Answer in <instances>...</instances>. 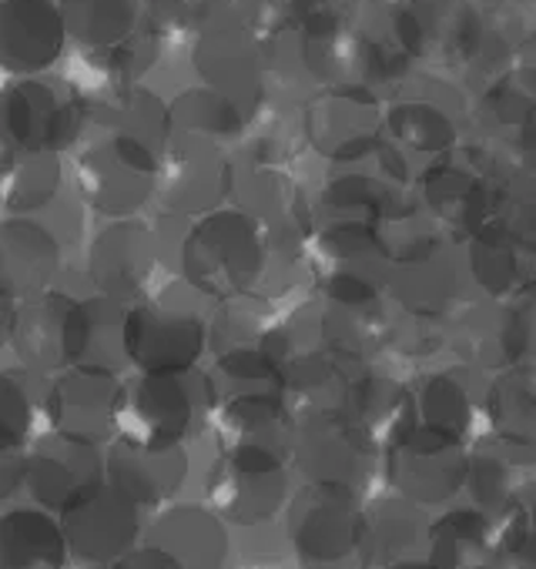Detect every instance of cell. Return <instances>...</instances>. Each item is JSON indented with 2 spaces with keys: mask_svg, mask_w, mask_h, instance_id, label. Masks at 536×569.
<instances>
[{
  "mask_svg": "<svg viewBox=\"0 0 536 569\" xmlns=\"http://www.w3.org/2000/svg\"><path fill=\"white\" fill-rule=\"evenodd\" d=\"M268 234L241 208H218L191 224L181 241L185 281L218 302L248 299L268 264Z\"/></svg>",
  "mask_w": 536,
  "mask_h": 569,
  "instance_id": "obj_1",
  "label": "cell"
},
{
  "mask_svg": "<svg viewBox=\"0 0 536 569\" xmlns=\"http://www.w3.org/2000/svg\"><path fill=\"white\" fill-rule=\"evenodd\" d=\"M161 154L138 138L91 128L75 154V184L95 211L125 221L158 194Z\"/></svg>",
  "mask_w": 536,
  "mask_h": 569,
  "instance_id": "obj_2",
  "label": "cell"
},
{
  "mask_svg": "<svg viewBox=\"0 0 536 569\" xmlns=\"http://www.w3.org/2000/svg\"><path fill=\"white\" fill-rule=\"evenodd\" d=\"M191 292V284H168L158 296L128 309L125 359H131L141 376L191 372L198 362L208 326Z\"/></svg>",
  "mask_w": 536,
  "mask_h": 569,
  "instance_id": "obj_3",
  "label": "cell"
},
{
  "mask_svg": "<svg viewBox=\"0 0 536 569\" xmlns=\"http://www.w3.org/2000/svg\"><path fill=\"white\" fill-rule=\"evenodd\" d=\"M208 409H218L211 379L195 372L141 376L125 386L118 429L121 439H131L138 446H185V439L195 436Z\"/></svg>",
  "mask_w": 536,
  "mask_h": 569,
  "instance_id": "obj_4",
  "label": "cell"
},
{
  "mask_svg": "<svg viewBox=\"0 0 536 569\" xmlns=\"http://www.w3.org/2000/svg\"><path fill=\"white\" fill-rule=\"evenodd\" d=\"M191 71L205 88L228 98L245 121L265 111V54L261 38L235 14V8L191 41Z\"/></svg>",
  "mask_w": 536,
  "mask_h": 569,
  "instance_id": "obj_5",
  "label": "cell"
},
{
  "mask_svg": "<svg viewBox=\"0 0 536 569\" xmlns=\"http://www.w3.org/2000/svg\"><path fill=\"white\" fill-rule=\"evenodd\" d=\"M88 101L71 84L21 78L4 94L8 148L24 154H58L85 138Z\"/></svg>",
  "mask_w": 536,
  "mask_h": 569,
  "instance_id": "obj_6",
  "label": "cell"
},
{
  "mask_svg": "<svg viewBox=\"0 0 536 569\" xmlns=\"http://www.w3.org/2000/svg\"><path fill=\"white\" fill-rule=\"evenodd\" d=\"M292 546L306 569H359L369 536L356 496L306 486L292 502Z\"/></svg>",
  "mask_w": 536,
  "mask_h": 569,
  "instance_id": "obj_7",
  "label": "cell"
},
{
  "mask_svg": "<svg viewBox=\"0 0 536 569\" xmlns=\"http://www.w3.org/2000/svg\"><path fill=\"white\" fill-rule=\"evenodd\" d=\"M386 469L403 499L413 506H436L466 489L469 456L463 452V442L413 422L393 432Z\"/></svg>",
  "mask_w": 536,
  "mask_h": 569,
  "instance_id": "obj_8",
  "label": "cell"
},
{
  "mask_svg": "<svg viewBox=\"0 0 536 569\" xmlns=\"http://www.w3.org/2000/svg\"><path fill=\"white\" fill-rule=\"evenodd\" d=\"M369 429L353 422L346 412H312L292 442L296 466L319 489L359 492L373 476V442Z\"/></svg>",
  "mask_w": 536,
  "mask_h": 569,
  "instance_id": "obj_9",
  "label": "cell"
},
{
  "mask_svg": "<svg viewBox=\"0 0 536 569\" xmlns=\"http://www.w3.org/2000/svg\"><path fill=\"white\" fill-rule=\"evenodd\" d=\"M141 506L128 499L118 486L101 482L95 492L78 499L61 512V529L75 559L88 566H118L135 552V539L141 529Z\"/></svg>",
  "mask_w": 536,
  "mask_h": 569,
  "instance_id": "obj_10",
  "label": "cell"
},
{
  "mask_svg": "<svg viewBox=\"0 0 536 569\" xmlns=\"http://www.w3.org/2000/svg\"><path fill=\"white\" fill-rule=\"evenodd\" d=\"M235 164L221 154L218 144L171 138L161 154L158 198L175 218H205L218 211V201L231 194Z\"/></svg>",
  "mask_w": 536,
  "mask_h": 569,
  "instance_id": "obj_11",
  "label": "cell"
},
{
  "mask_svg": "<svg viewBox=\"0 0 536 569\" xmlns=\"http://www.w3.org/2000/svg\"><path fill=\"white\" fill-rule=\"evenodd\" d=\"M302 134L329 161H359L379 148V108L373 94L359 88L312 94L302 108Z\"/></svg>",
  "mask_w": 536,
  "mask_h": 569,
  "instance_id": "obj_12",
  "label": "cell"
},
{
  "mask_svg": "<svg viewBox=\"0 0 536 569\" xmlns=\"http://www.w3.org/2000/svg\"><path fill=\"white\" fill-rule=\"evenodd\" d=\"M121 396L125 386H118L111 372L71 369L58 376L44 399L51 436L98 446L101 439L111 436V429H118Z\"/></svg>",
  "mask_w": 536,
  "mask_h": 569,
  "instance_id": "obj_13",
  "label": "cell"
},
{
  "mask_svg": "<svg viewBox=\"0 0 536 569\" xmlns=\"http://www.w3.org/2000/svg\"><path fill=\"white\" fill-rule=\"evenodd\" d=\"M108 466L88 442H75L64 436H48L24 459V486L38 509L64 512L88 492H95L105 479Z\"/></svg>",
  "mask_w": 536,
  "mask_h": 569,
  "instance_id": "obj_14",
  "label": "cell"
},
{
  "mask_svg": "<svg viewBox=\"0 0 536 569\" xmlns=\"http://www.w3.org/2000/svg\"><path fill=\"white\" fill-rule=\"evenodd\" d=\"M158 264V238L148 224L125 218L111 221L88 251V271L105 299L111 302H135L145 296Z\"/></svg>",
  "mask_w": 536,
  "mask_h": 569,
  "instance_id": "obj_15",
  "label": "cell"
},
{
  "mask_svg": "<svg viewBox=\"0 0 536 569\" xmlns=\"http://www.w3.org/2000/svg\"><path fill=\"white\" fill-rule=\"evenodd\" d=\"M4 21H0V58L4 71L14 78H38L64 54L68 24L58 0H4Z\"/></svg>",
  "mask_w": 536,
  "mask_h": 569,
  "instance_id": "obj_16",
  "label": "cell"
},
{
  "mask_svg": "<svg viewBox=\"0 0 536 569\" xmlns=\"http://www.w3.org/2000/svg\"><path fill=\"white\" fill-rule=\"evenodd\" d=\"M423 201L436 221L453 224L463 234H476L489 224L496 178L469 161H443L423 174Z\"/></svg>",
  "mask_w": 536,
  "mask_h": 569,
  "instance_id": "obj_17",
  "label": "cell"
},
{
  "mask_svg": "<svg viewBox=\"0 0 536 569\" xmlns=\"http://www.w3.org/2000/svg\"><path fill=\"white\" fill-rule=\"evenodd\" d=\"M105 466H108V482L145 509V506H161L188 482L191 456L188 446L151 449L131 439H118L108 449Z\"/></svg>",
  "mask_w": 536,
  "mask_h": 569,
  "instance_id": "obj_18",
  "label": "cell"
},
{
  "mask_svg": "<svg viewBox=\"0 0 536 569\" xmlns=\"http://www.w3.org/2000/svg\"><path fill=\"white\" fill-rule=\"evenodd\" d=\"M211 502L221 516L241 526H261L289 502L286 466L235 462L221 456L218 476L211 479Z\"/></svg>",
  "mask_w": 536,
  "mask_h": 569,
  "instance_id": "obj_19",
  "label": "cell"
},
{
  "mask_svg": "<svg viewBox=\"0 0 536 569\" xmlns=\"http://www.w3.org/2000/svg\"><path fill=\"white\" fill-rule=\"evenodd\" d=\"M483 412L493 442L513 466L536 462V382L519 372H499L483 386Z\"/></svg>",
  "mask_w": 536,
  "mask_h": 569,
  "instance_id": "obj_20",
  "label": "cell"
},
{
  "mask_svg": "<svg viewBox=\"0 0 536 569\" xmlns=\"http://www.w3.org/2000/svg\"><path fill=\"white\" fill-rule=\"evenodd\" d=\"M61 264L58 234L38 218H11L4 224V284L8 299L24 302L44 296Z\"/></svg>",
  "mask_w": 536,
  "mask_h": 569,
  "instance_id": "obj_21",
  "label": "cell"
},
{
  "mask_svg": "<svg viewBox=\"0 0 536 569\" xmlns=\"http://www.w3.org/2000/svg\"><path fill=\"white\" fill-rule=\"evenodd\" d=\"M463 264L453 248H443L429 261L416 264H399L386 278V292L413 316L423 322H433L459 306L463 296Z\"/></svg>",
  "mask_w": 536,
  "mask_h": 569,
  "instance_id": "obj_22",
  "label": "cell"
},
{
  "mask_svg": "<svg viewBox=\"0 0 536 569\" xmlns=\"http://www.w3.org/2000/svg\"><path fill=\"white\" fill-rule=\"evenodd\" d=\"M68 38L81 54H108L128 44L141 24V0H58Z\"/></svg>",
  "mask_w": 536,
  "mask_h": 569,
  "instance_id": "obj_23",
  "label": "cell"
},
{
  "mask_svg": "<svg viewBox=\"0 0 536 569\" xmlns=\"http://www.w3.org/2000/svg\"><path fill=\"white\" fill-rule=\"evenodd\" d=\"M155 546L168 549L185 569H221L228 552V539L218 512H208L201 506L168 509L158 519Z\"/></svg>",
  "mask_w": 536,
  "mask_h": 569,
  "instance_id": "obj_24",
  "label": "cell"
},
{
  "mask_svg": "<svg viewBox=\"0 0 536 569\" xmlns=\"http://www.w3.org/2000/svg\"><path fill=\"white\" fill-rule=\"evenodd\" d=\"M473 379V369H446L429 376L416 399L419 426L463 442L473 429L476 409H483V389H476Z\"/></svg>",
  "mask_w": 536,
  "mask_h": 569,
  "instance_id": "obj_25",
  "label": "cell"
},
{
  "mask_svg": "<svg viewBox=\"0 0 536 569\" xmlns=\"http://www.w3.org/2000/svg\"><path fill=\"white\" fill-rule=\"evenodd\" d=\"M171 138H188V141H208V144H228L248 134L245 114L221 98L218 91L205 84H188L181 88L171 101Z\"/></svg>",
  "mask_w": 536,
  "mask_h": 569,
  "instance_id": "obj_26",
  "label": "cell"
},
{
  "mask_svg": "<svg viewBox=\"0 0 536 569\" xmlns=\"http://www.w3.org/2000/svg\"><path fill=\"white\" fill-rule=\"evenodd\" d=\"M68 539L58 519L38 506L11 509L4 519V569H61Z\"/></svg>",
  "mask_w": 536,
  "mask_h": 569,
  "instance_id": "obj_27",
  "label": "cell"
},
{
  "mask_svg": "<svg viewBox=\"0 0 536 569\" xmlns=\"http://www.w3.org/2000/svg\"><path fill=\"white\" fill-rule=\"evenodd\" d=\"M429 519L409 499H383L366 519L369 552L383 559V566H396L406 559L429 556Z\"/></svg>",
  "mask_w": 536,
  "mask_h": 569,
  "instance_id": "obj_28",
  "label": "cell"
},
{
  "mask_svg": "<svg viewBox=\"0 0 536 569\" xmlns=\"http://www.w3.org/2000/svg\"><path fill=\"white\" fill-rule=\"evenodd\" d=\"M459 264H463V278L476 284L483 299L506 302L519 289V268H523L519 248L496 228V221L469 234L466 254L459 258Z\"/></svg>",
  "mask_w": 536,
  "mask_h": 569,
  "instance_id": "obj_29",
  "label": "cell"
},
{
  "mask_svg": "<svg viewBox=\"0 0 536 569\" xmlns=\"http://www.w3.org/2000/svg\"><path fill=\"white\" fill-rule=\"evenodd\" d=\"M433 569H489V519L473 509H449L429 526Z\"/></svg>",
  "mask_w": 536,
  "mask_h": 569,
  "instance_id": "obj_30",
  "label": "cell"
},
{
  "mask_svg": "<svg viewBox=\"0 0 536 569\" xmlns=\"http://www.w3.org/2000/svg\"><path fill=\"white\" fill-rule=\"evenodd\" d=\"M319 204L329 214V224H336V221L379 224L396 208L386 181L363 174V171H343V174L329 178L319 191Z\"/></svg>",
  "mask_w": 536,
  "mask_h": 569,
  "instance_id": "obj_31",
  "label": "cell"
},
{
  "mask_svg": "<svg viewBox=\"0 0 536 569\" xmlns=\"http://www.w3.org/2000/svg\"><path fill=\"white\" fill-rule=\"evenodd\" d=\"M389 131L403 151L409 148L419 154H443L456 141L453 114L439 101H426V98L399 101L389 111Z\"/></svg>",
  "mask_w": 536,
  "mask_h": 569,
  "instance_id": "obj_32",
  "label": "cell"
},
{
  "mask_svg": "<svg viewBox=\"0 0 536 569\" xmlns=\"http://www.w3.org/2000/svg\"><path fill=\"white\" fill-rule=\"evenodd\" d=\"M61 188V161L58 154H24L8 148V208L14 218L21 211H38L54 201Z\"/></svg>",
  "mask_w": 536,
  "mask_h": 569,
  "instance_id": "obj_33",
  "label": "cell"
},
{
  "mask_svg": "<svg viewBox=\"0 0 536 569\" xmlns=\"http://www.w3.org/2000/svg\"><path fill=\"white\" fill-rule=\"evenodd\" d=\"M496 228L519 248L536 254V174L509 171L496 178Z\"/></svg>",
  "mask_w": 536,
  "mask_h": 569,
  "instance_id": "obj_34",
  "label": "cell"
},
{
  "mask_svg": "<svg viewBox=\"0 0 536 569\" xmlns=\"http://www.w3.org/2000/svg\"><path fill=\"white\" fill-rule=\"evenodd\" d=\"M513 469L516 466L496 446H483L469 456L466 489L473 496V509H479L486 519H503L513 499L519 496L513 482Z\"/></svg>",
  "mask_w": 536,
  "mask_h": 569,
  "instance_id": "obj_35",
  "label": "cell"
},
{
  "mask_svg": "<svg viewBox=\"0 0 536 569\" xmlns=\"http://www.w3.org/2000/svg\"><path fill=\"white\" fill-rule=\"evenodd\" d=\"M231 8L235 0H145V18H148L145 24L161 34L195 41Z\"/></svg>",
  "mask_w": 536,
  "mask_h": 569,
  "instance_id": "obj_36",
  "label": "cell"
},
{
  "mask_svg": "<svg viewBox=\"0 0 536 569\" xmlns=\"http://www.w3.org/2000/svg\"><path fill=\"white\" fill-rule=\"evenodd\" d=\"M235 14L258 38H272L299 31L312 14H319V0H235Z\"/></svg>",
  "mask_w": 536,
  "mask_h": 569,
  "instance_id": "obj_37",
  "label": "cell"
},
{
  "mask_svg": "<svg viewBox=\"0 0 536 569\" xmlns=\"http://www.w3.org/2000/svg\"><path fill=\"white\" fill-rule=\"evenodd\" d=\"M4 429H8L11 449H18L31 429V396H28L21 376H8V382H4Z\"/></svg>",
  "mask_w": 536,
  "mask_h": 569,
  "instance_id": "obj_38",
  "label": "cell"
},
{
  "mask_svg": "<svg viewBox=\"0 0 536 569\" xmlns=\"http://www.w3.org/2000/svg\"><path fill=\"white\" fill-rule=\"evenodd\" d=\"M489 569H496V566H489Z\"/></svg>",
  "mask_w": 536,
  "mask_h": 569,
  "instance_id": "obj_39",
  "label": "cell"
}]
</instances>
